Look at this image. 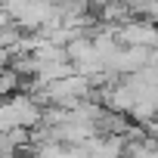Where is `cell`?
I'll use <instances>...</instances> for the list:
<instances>
[{
    "label": "cell",
    "instance_id": "cell-1",
    "mask_svg": "<svg viewBox=\"0 0 158 158\" xmlns=\"http://www.w3.org/2000/svg\"><path fill=\"white\" fill-rule=\"evenodd\" d=\"M115 40L121 47H130V44H136V47H155V22L130 16L127 22L115 25Z\"/></svg>",
    "mask_w": 158,
    "mask_h": 158
},
{
    "label": "cell",
    "instance_id": "cell-3",
    "mask_svg": "<svg viewBox=\"0 0 158 158\" xmlns=\"http://www.w3.org/2000/svg\"><path fill=\"white\" fill-rule=\"evenodd\" d=\"M124 6H127L130 16H136V19H152V22H155V13H158V3H155V0H124Z\"/></svg>",
    "mask_w": 158,
    "mask_h": 158
},
{
    "label": "cell",
    "instance_id": "cell-2",
    "mask_svg": "<svg viewBox=\"0 0 158 158\" xmlns=\"http://www.w3.org/2000/svg\"><path fill=\"white\" fill-rule=\"evenodd\" d=\"M16 90H25V77H19L10 65H3V68H0V99H6Z\"/></svg>",
    "mask_w": 158,
    "mask_h": 158
}]
</instances>
